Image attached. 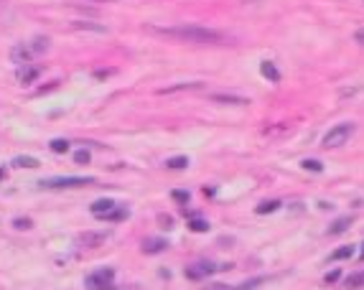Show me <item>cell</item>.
Listing matches in <instances>:
<instances>
[{
    "instance_id": "6da1fadb",
    "label": "cell",
    "mask_w": 364,
    "mask_h": 290,
    "mask_svg": "<svg viewBox=\"0 0 364 290\" xmlns=\"http://www.w3.org/2000/svg\"><path fill=\"white\" fill-rule=\"evenodd\" d=\"M158 36L176 38V41H189V44H222L224 33L204 26H173V28H153Z\"/></svg>"
},
{
    "instance_id": "7a4b0ae2",
    "label": "cell",
    "mask_w": 364,
    "mask_h": 290,
    "mask_svg": "<svg viewBox=\"0 0 364 290\" xmlns=\"http://www.w3.org/2000/svg\"><path fill=\"white\" fill-rule=\"evenodd\" d=\"M351 133H354V122H341V125L331 128L326 135H323V145L326 148H339V145H344L351 138Z\"/></svg>"
},
{
    "instance_id": "3957f363",
    "label": "cell",
    "mask_w": 364,
    "mask_h": 290,
    "mask_svg": "<svg viewBox=\"0 0 364 290\" xmlns=\"http://www.w3.org/2000/svg\"><path fill=\"white\" fill-rule=\"evenodd\" d=\"M95 178H82V176H61V178H46L38 186L41 188H76V186H89Z\"/></svg>"
},
{
    "instance_id": "277c9868",
    "label": "cell",
    "mask_w": 364,
    "mask_h": 290,
    "mask_svg": "<svg viewBox=\"0 0 364 290\" xmlns=\"http://www.w3.org/2000/svg\"><path fill=\"white\" fill-rule=\"evenodd\" d=\"M112 277H115V270H112V267H105V270L92 272L84 282H87L89 290H117V287H112Z\"/></svg>"
},
{
    "instance_id": "5b68a950",
    "label": "cell",
    "mask_w": 364,
    "mask_h": 290,
    "mask_svg": "<svg viewBox=\"0 0 364 290\" xmlns=\"http://www.w3.org/2000/svg\"><path fill=\"white\" fill-rule=\"evenodd\" d=\"M219 267L217 265H212V262H196V265H189L186 267V277L189 280H204L207 275H212V272H217Z\"/></svg>"
},
{
    "instance_id": "8992f818",
    "label": "cell",
    "mask_w": 364,
    "mask_h": 290,
    "mask_svg": "<svg viewBox=\"0 0 364 290\" xmlns=\"http://www.w3.org/2000/svg\"><path fill=\"white\" fill-rule=\"evenodd\" d=\"M115 206H117V204H115L112 199H97V201L89 206V212H92L95 217H100V219H102L105 214H110V212L115 209Z\"/></svg>"
},
{
    "instance_id": "52a82bcc",
    "label": "cell",
    "mask_w": 364,
    "mask_h": 290,
    "mask_svg": "<svg viewBox=\"0 0 364 290\" xmlns=\"http://www.w3.org/2000/svg\"><path fill=\"white\" fill-rule=\"evenodd\" d=\"M11 61L18 64V66H26V64L31 61V49H26L23 44L13 46V49H11Z\"/></svg>"
},
{
    "instance_id": "ba28073f",
    "label": "cell",
    "mask_w": 364,
    "mask_h": 290,
    "mask_svg": "<svg viewBox=\"0 0 364 290\" xmlns=\"http://www.w3.org/2000/svg\"><path fill=\"white\" fill-rule=\"evenodd\" d=\"M166 247H168L166 239L153 237V239H145V242H143V252H145V255H158V252H163Z\"/></svg>"
},
{
    "instance_id": "9c48e42d",
    "label": "cell",
    "mask_w": 364,
    "mask_h": 290,
    "mask_svg": "<svg viewBox=\"0 0 364 290\" xmlns=\"http://www.w3.org/2000/svg\"><path fill=\"white\" fill-rule=\"evenodd\" d=\"M38 74H41V69H38V66H21L18 69V81H21V84H31V81L33 79H38Z\"/></svg>"
},
{
    "instance_id": "30bf717a",
    "label": "cell",
    "mask_w": 364,
    "mask_h": 290,
    "mask_svg": "<svg viewBox=\"0 0 364 290\" xmlns=\"http://www.w3.org/2000/svg\"><path fill=\"white\" fill-rule=\"evenodd\" d=\"M260 71H262V76H265L267 81H272V84H278V81H280V71L275 69L272 61H262V64H260Z\"/></svg>"
},
{
    "instance_id": "8fae6325",
    "label": "cell",
    "mask_w": 364,
    "mask_h": 290,
    "mask_svg": "<svg viewBox=\"0 0 364 290\" xmlns=\"http://www.w3.org/2000/svg\"><path fill=\"white\" fill-rule=\"evenodd\" d=\"M79 239H82L87 247H97L100 242H105V239H107V232H84Z\"/></svg>"
},
{
    "instance_id": "7c38bea8",
    "label": "cell",
    "mask_w": 364,
    "mask_h": 290,
    "mask_svg": "<svg viewBox=\"0 0 364 290\" xmlns=\"http://www.w3.org/2000/svg\"><path fill=\"white\" fill-rule=\"evenodd\" d=\"M184 89H201V81H186V84L166 87V89H158V94H173V92H184Z\"/></svg>"
},
{
    "instance_id": "4fadbf2b",
    "label": "cell",
    "mask_w": 364,
    "mask_h": 290,
    "mask_svg": "<svg viewBox=\"0 0 364 290\" xmlns=\"http://www.w3.org/2000/svg\"><path fill=\"white\" fill-rule=\"evenodd\" d=\"M13 165L16 168H38V160L31 155H18V158H13Z\"/></svg>"
},
{
    "instance_id": "5bb4252c",
    "label": "cell",
    "mask_w": 364,
    "mask_h": 290,
    "mask_svg": "<svg viewBox=\"0 0 364 290\" xmlns=\"http://www.w3.org/2000/svg\"><path fill=\"white\" fill-rule=\"evenodd\" d=\"M166 168H171V171H181V168H189V158H186V155H176V158H168V160H166Z\"/></svg>"
},
{
    "instance_id": "9a60e30c",
    "label": "cell",
    "mask_w": 364,
    "mask_h": 290,
    "mask_svg": "<svg viewBox=\"0 0 364 290\" xmlns=\"http://www.w3.org/2000/svg\"><path fill=\"white\" fill-rule=\"evenodd\" d=\"M351 255H354V247H351V244H344V247H339V250H334V252H331V257H329V260H331V262H336V260H346V257H351Z\"/></svg>"
},
{
    "instance_id": "2e32d148",
    "label": "cell",
    "mask_w": 364,
    "mask_h": 290,
    "mask_svg": "<svg viewBox=\"0 0 364 290\" xmlns=\"http://www.w3.org/2000/svg\"><path fill=\"white\" fill-rule=\"evenodd\" d=\"M351 227V219L349 217H341V219H336L331 227H329V234H341V232H346Z\"/></svg>"
},
{
    "instance_id": "e0dca14e",
    "label": "cell",
    "mask_w": 364,
    "mask_h": 290,
    "mask_svg": "<svg viewBox=\"0 0 364 290\" xmlns=\"http://www.w3.org/2000/svg\"><path fill=\"white\" fill-rule=\"evenodd\" d=\"M278 209H280V201H275V199H272V201H262L255 212L262 217V214H272V212H278Z\"/></svg>"
},
{
    "instance_id": "ac0fdd59",
    "label": "cell",
    "mask_w": 364,
    "mask_h": 290,
    "mask_svg": "<svg viewBox=\"0 0 364 290\" xmlns=\"http://www.w3.org/2000/svg\"><path fill=\"white\" fill-rule=\"evenodd\" d=\"M214 102H222V105H247L250 100H242V97H229V94H214L212 97Z\"/></svg>"
},
{
    "instance_id": "d6986e66",
    "label": "cell",
    "mask_w": 364,
    "mask_h": 290,
    "mask_svg": "<svg viewBox=\"0 0 364 290\" xmlns=\"http://www.w3.org/2000/svg\"><path fill=\"white\" fill-rule=\"evenodd\" d=\"M189 229H191V232H209V222L201 219V217H191Z\"/></svg>"
},
{
    "instance_id": "ffe728a7",
    "label": "cell",
    "mask_w": 364,
    "mask_h": 290,
    "mask_svg": "<svg viewBox=\"0 0 364 290\" xmlns=\"http://www.w3.org/2000/svg\"><path fill=\"white\" fill-rule=\"evenodd\" d=\"M74 28H79V31H95V33H107L105 26H95V23H87V21H74Z\"/></svg>"
},
{
    "instance_id": "44dd1931",
    "label": "cell",
    "mask_w": 364,
    "mask_h": 290,
    "mask_svg": "<svg viewBox=\"0 0 364 290\" xmlns=\"http://www.w3.org/2000/svg\"><path fill=\"white\" fill-rule=\"evenodd\" d=\"M102 219H105V222H120V219H128V209H117V206H115V209H112L110 214H105Z\"/></svg>"
},
{
    "instance_id": "7402d4cb",
    "label": "cell",
    "mask_w": 364,
    "mask_h": 290,
    "mask_svg": "<svg viewBox=\"0 0 364 290\" xmlns=\"http://www.w3.org/2000/svg\"><path fill=\"white\" fill-rule=\"evenodd\" d=\"M361 285H364V272H354V275L346 277V287L356 290V287H361Z\"/></svg>"
},
{
    "instance_id": "603a6c76",
    "label": "cell",
    "mask_w": 364,
    "mask_h": 290,
    "mask_svg": "<svg viewBox=\"0 0 364 290\" xmlns=\"http://www.w3.org/2000/svg\"><path fill=\"white\" fill-rule=\"evenodd\" d=\"M49 148H51L54 153H66V150H69V140L56 138V140H51V143H49Z\"/></svg>"
},
{
    "instance_id": "cb8c5ba5",
    "label": "cell",
    "mask_w": 364,
    "mask_h": 290,
    "mask_svg": "<svg viewBox=\"0 0 364 290\" xmlns=\"http://www.w3.org/2000/svg\"><path fill=\"white\" fill-rule=\"evenodd\" d=\"M31 49H33L36 54H44V51L49 49V38H33V44H31Z\"/></svg>"
},
{
    "instance_id": "d4e9b609",
    "label": "cell",
    "mask_w": 364,
    "mask_h": 290,
    "mask_svg": "<svg viewBox=\"0 0 364 290\" xmlns=\"http://www.w3.org/2000/svg\"><path fill=\"white\" fill-rule=\"evenodd\" d=\"M303 168H306V171H316V173H321V171H323V163L311 158V160H303Z\"/></svg>"
},
{
    "instance_id": "484cf974",
    "label": "cell",
    "mask_w": 364,
    "mask_h": 290,
    "mask_svg": "<svg viewBox=\"0 0 364 290\" xmlns=\"http://www.w3.org/2000/svg\"><path fill=\"white\" fill-rule=\"evenodd\" d=\"M262 282V277H255V280H247V282H242V285H237L234 290H255L257 285Z\"/></svg>"
},
{
    "instance_id": "4316f807",
    "label": "cell",
    "mask_w": 364,
    "mask_h": 290,
    "mask_svg": "<svg viewBox=\"0 0 364 290\" xmlns=\"http://www.w3.org/2000/svg\"><path fill=\"white\" fill-rule=\"evenodd\" d=\"M74 163L87 165V163H89V153H87V150H76V153H74Z\"/></svg>"
},
{
    "instance_id": "83f0119b",
    "label": "cell",
    "mask_w": 364,
    "mask_h": 290,
    "mask_svg": "<svg viewBox=\"0 0 364 290\" xmlns=\"http://www.w3.org/2000/svg\"><path fill=\"white\" fill-rule=\"evenodd\" d=\"M171 196H173V201H178V204H189V191L176 188V191H171Z\"/></svg>"
},
{
    "instance_id": "f1b7e54d",
    "label": "cell",
    "mask_w": 364,
    "mask_h": 290,
    "mask_svg": "<svg viewBox=\"0 0 364 290\" xmlns=\"http://www.w3.org/2000/svg\"><path fill=\"white\" fill-rule=\"evenodd\" d=\"M13 227H16V229H31V227H33V222H31V219H16V222H13Z\"/></svg>"
},
{
    "instance_id": "f546056e",
    "label": "cell",
    "mask_w": 364,
    "mask_h": 290,
    "mask_svg": "<svg viewBox=\"0 0 364 290\" xmlns=\"http://www.w3.org/2000/svg\"><path fill=\"white\" fill-rule=\"evenodd\" d=\"M204 290H234V287H229V285H224V282H217V285H207Z\"/></svg>"
},
{
    "instance_id": "4dcf8cb0",
    "label": "cell",
    "mask_w": 364,
    "mask_h": 290,
    "mask_svg": "<svg viewBox=\"0 0 364 290\" xmlns=\"http://www.w3.org/2000/svg\"><path fill=\"white\" fill-rule=\"evenodd\" d=\"M339 277H341V272H339V270H331V272L326 275V282H336Z\"/></svg>"
},
{
    "instance_id": "1f68e13d",
    "label": "cell",
    "mask_w": 364,
    "mask_h": 290,
    "mask_svg": "<svg viewBox=\"0 0 364 290\" xmlns=\"http://www.w3.org/2000/svg\"><path fill=\"white\" fill-rule=\"evenodd\" d=\"M354 41H356L359 46H364V28H359V31L354 33Z\"/></svg>"
},
{
    "instance_id": "d6a6232c",
    "label": "cell",
    "mask_w": 364,
    "mask_h": 290,
    "mask_svg": "<svg viewBox=\"0 0 364 290\" xmlns=\"http://www.w3.org/2000/svg\"><path fill=\"white\" fill-rule=\"evenodd\" d=\"M160 227L171 229V227H173V219H171V217H160Z\"/></svg>"
},
{
    "instance_id": "836d02e7",
    "label": "cell",
    "mask_w": 364,
    "mask_h": 290,
    "mask_svg": "<svg viewBox=\"0 0 364 290\" xmlns=\"http://www.w3.org/2000/svg\"><path fill=\"white\" fill-rule=\"evenodd\" d=\"M110 74H112L110 69H107V71H95V76H97V79H102V76H110Z\"/></svg>"
},
{
    "instance_id": "e575fe53",
    "label": "cell",
    "mask_w": 364,
    "mask_h": 290,
    "mask_svg": "<svg viewBox=\"0 0 364 290\" xmlns=\"http://www.w3.org/2000/svg\"><path fill=\"white\" fill-rule=\"evenodd\" d=\"M359 260H361V262H364V244H361V255H359Z\"/></svg>"
},
{
    "instance_id": "d590c367",
    "label": "cell",
    "mask_w": 364,
    "mask_h": 290,
    "mask_svg": "<svg viewBox=\"0 0 364 290\" xmlns=\"http://www.w3.org/2000/svg\"><path fill=\"white\" fill-rule=\"evenodd\" d=\"M0 178H6V171H3V168H0Z\"/></svg>"
},
{
    "instance_id": "8d00e7d4",
    "label": "cell",
    "mask_w": 364,
    "mask_h": 290,
    "mask_svg": "<svg viewBox=\"0 0 364 290\" xmlns=\"http://www.w3.org/2000/svg\"><path fill=\"white\" fill-rule=\"evenodd\" d=\"M100 3H102V0H100ZM105 3H107V0H105Z\"/></svg>"
}]
</instances>
